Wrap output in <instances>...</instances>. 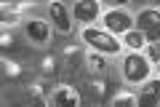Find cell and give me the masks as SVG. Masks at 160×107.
<instances>
[{"instance_id": "6da1fadb", "label": "cell", "mask_w": 160, "mask_h": 107, "mask_svg": "<svg viewBox=\"0 0 160 107\" xmlns=\"http://www.w3.org/2000/svg\"><path fill=\"white\" fill-rule=\"evenodd\" d=\"M83 40H86L93 51H102V54H120V48H123V43H120L115 35H109L107 29L88 27V29H83Z\"/></svg>"}, {"instance_id": "d6986e66", "label": "cell", "mask_w": 160, "mask_h": 107, "mask_svg": "<svg viewBox=\"0 0 160 107\" xmlns=\"http://www.w3.org/2000/svg\"><path fill=\"white\" fill-rule=\"evenodd\" d=\"M32 104L35 107H48V102L43 99V96H32Z\"/></svg>"}, {"instance_id": "7c38bea8", "label": "cell", "mask_w": 160, "mask_h": 107, "mask_svg": "<svg viewBox=\"0 0 160 107\" xmlns=\"http://www.w3.org/2000/svg\"><path fill=\"white\" fill-rule=\"evenodd\" d=\"M3 72H6V78H22V64L16 62H8V59H3Z\"/></svg>"}, {"instance_id": "ba28073f", "label": "cell", "mask_w": 160, "mask_h": 107, "mask_svg": "<svg viewBox=\"0 0 160 107\" xmlns=\"http://www.w3.org/2000/svg\"><path fill=\"white\" fill-rule=\"evenodd\" d=\"M99 11H102V8H99L96 0H80V3L72 6V13H75L78 22H96Z\"/></svg>"}, {"instance_id": "8992f818", "label": "cell", "mask_w": 160, "mask_h": 107, "mask_svg": "<svg viewBox=\"0 0 160 107\" xmlns=\"http://www.w3.org/2000/svg\"><path fill=\"white\" fill-rule=\"evenodd\" d=\"M53 107H80V94L67 83L56 86V91H53Z\"/></svg>"}, {"instance_id": "4fadbf2b", "label": "cell", "mask_w": 160, "mask_h": 107, "mask_svg": "<svg viewBox=\"0 0 160 107\" xmlns=\"http://www.w3.org/2000/svg\"><path fill=\"white\" fill-rule=\"evenodd\" d=\"M91 88H93V94H96L99 99H107V94H109V83H107L104 78L93 80V83H91Z\"/></svg>"}, {"instance_id": "8fae6325", "label": "cell", "mask_w": 160, "mask_h": 107, "mask_svg": "<svg viewBox=\"0 0 160 107\" xmlns=\"http://www.w3.org/2000/svg\"><path fill=\"white\" fill-rule=\"evenodd\" d=\"M112 107H136V96L131 91H123V94L115 96V104Z\"/></svg>"}, {"instance_id": "30bf717a", "label": "cell", "mask_w": 160, "mask_h": 107, "mask_svg": "<svg viewBox=\"0 0 160 107\" xmlns=\"http://www.w3.org/2000/svg\"><path fill=\"white\" fill-rule=\"evenodd\" d=\"M123 43L128 45V48H133L139 54V48H144V35L139 32V29H131V32H126L123 35Z\"/></svg>"}, {"instance_id": "ffe728a7", "label": "cell", "mask_w": 160, "mask_h": 107, "mask_svg": "<svg viewBox=\"0 0 160 107\" xmlns=\"http://www.w3.org/2000/svg\"><path fill=\"white\" fill-rule=\"evenodd\" d=\"M155 64H158V70H160V62H155Z\"/></svg>"}, {"instance_id": "e0dca14e", "label": "cell", "mask_w": 160, "mask_h": 107, "mask_svg": "<svg viewBox=\"0 0 160 107\" xmlns=\"http://www.w3.org/2000/svg\"><path fill=\"white\" fill-rule=\"evenodd\" d=\"M11 43H13V35L8 32V29H3V35H0V45H3V51L11 48Z\"/></svg>"}, {"instance_id": "5bb4252c", "label": "cell", "mask_w": 160, "mask_h": 107, "mask_svg": "<svg viewBox=\"0 0 160 107\" xmlns=\"http://www.w3.org/2000/svg\"><path fill=\"white\" fill-rule=\"evenodd\" d=\"M88 67H91L93 72H99V70H104V59L99 56V51H91V54H88Z\"/></svg>"}, {"instance_id": "9c48e42d", "label": "cell", "mask_w": 160, "mask_h": 107, "mask_svg": "<svg viewBox=\"0 0 160 107\" xmlns=\"http://www.w3.org/2000/svg\"><path fill=\"white\" fill-rule=\"evenodd\" d=\"M24 32H27V38L35 40V43H46V40H48V32H51V27H48L43 19H29V22L24 24Z\"/></svg>"}, {"instance_id": "277c9868", "label": "cell", "mask_w": 160, "mask_h": 107, "mask_svg": "<svg viewBox=\"0 0 160 107\" xmlns=\"http://www.w3.org/2000/svg\"><path fill=\"white\" fill-rule=\"evenodd\" d=\"M131 24H133L131 13L123 11V8H112V11L104 13V27H107L109 35H126V32H131Z\"/></svg>"}, {"instance_id": "3957f363", "label": "cell", "mask_w": 160, "mask_h": 107, "mask_svg": "<svg viewBox=\"0 0 160 107\" xmlns=\"http://www.w3.org/2000/svg\"><path fill=\"white\" fill-rule=\"evenodd\" d=\"M149 62L142 56V54H128L126 59H123V78L128 80V83H142V80H147L149 75Z\"/></svg>"}, {"instance_id": "ac0fdd59", "label": "cell", "mask_w": 160, "mask_h": 107, "mask_svg": "<svg viewBox=\"0 0 160 107\" xmlns=\"http://www.w3.org/2000/svg\"><path fill=\"white\" fill-rule=\"evenodd\" d=\"M149 59L152 62H160V45H149Z\"/></svg>"}, {"instance_id": "2e32d148", "label": "cell", "mask_w": 160, "mask_h": 107, "mask_svg": "<svg viewBox=\"0 0 160 107\" xmlns=\"http://www.w3.org/2000/svg\"><path fill=\"white\" fill-rule=\"evenodd\" d=\"M24 11V3H3V8H0V13H22Z\"/></svg>"}, {"instance_id": "5b68a950", "label": "cell", "mask_w": 160, "mask_h": 107, "mask_svg": "<svg viewBox=\"0 0 160 107\" xmlns=\"http://www.w3.org/2000/svg\"><path fill=\"white\" fill-rule=\"evenodd\" d=\"M48 16H51L53 27H56L62 35H67L69 29H72V22H69V11H67V6H64V3H51V6H48Z\"/></svg>"}, {"instance_id": "52a82bcc", "label": "cell", "mask_w": 160, "mask_h": 107, "mask_svg": "<svg viewBox=\"0 0 160 107\" xmlns=\"http://www.w3.org/2000/svg\"><path fill=\"white\" fill-rule=\"evenodd\" d=\"M136 107H160V78H158V80H147V83H144Z\"/></svg>"}, {"instance_id": "7a4b0ae2", "label": "cell", "mask_w": 160, "mask_h": 107, "mask_svg": "<svg viewBox=\"0 0 160 107\" xmlns=\"http://www.w3.org/2000/svg\"><path fill=\"white\" fill-rule=\"evenodd\" d=\"M136 27L149 43H160V11L158 8H144L136 16Z\"/></svg>"}, {"instance_id": "9a60e30c", "label": "cell", "mask_w": 160, "mask_h": 107, "mask_svg": "<svg viewBox=\"0 0 160 107\" xmlns=\"http://www.w3.org/2000/svg\"><path fill=\"white\" fill-rule=\"evenodd\" d=\"M40 67H43V72H46V75H51L53 70H56V56H53V54H46L43 62H40Z\"/></svg>"}]
</instances>
